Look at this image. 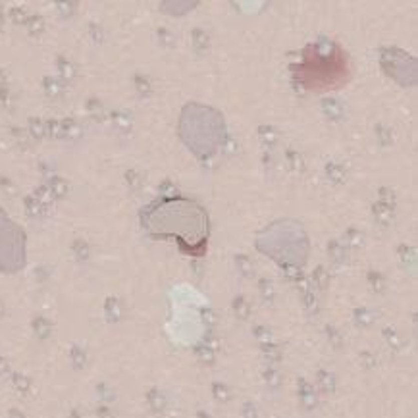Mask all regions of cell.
Masks as SVG:
<instances>
[{
    "mask_svg": "<svg viewBox=\"0 0 418 418\" xmlns=\"http://www.w3.org/2000/svg\"><path fill=\"white\" fill-rule=\"evenodd\" d=\"M287 156H289V160H291L293 168H301V166H303V160H301V156H299L297 152H293V150H289V152H287Z\"/></svg>",
    "mask_w": 418,
    "mask_h": 418,
    "instance_id": "obj_2",
    "label": "cell"
},
{
    "mask_svg": "<svg viewBox=\"0 0 418 418\" xmlns=\"http://www.w3.org/2000/svg\"><path fill=\"white\" fill-rule=\"evenodd\" d=\"M376 218H378L381 224H389V220L393 218L391 206H389V204H383V202H380V206L376 208Z\"/></svg>",
    "mask_w": 418,
    "mask_h": 418,
    "instance_id": "obj_1",
    "label": "cell"
}]
</instances>
